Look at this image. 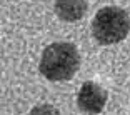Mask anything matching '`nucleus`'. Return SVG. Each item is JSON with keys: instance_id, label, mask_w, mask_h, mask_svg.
Returning <instances> with one entry per match:
<instances>
[{"instance_id": "obj_3", "label": "nucleus", "mask_w": 130, "mask_h": 115, "mask_svg": "<svg viewBox=\"0 0 130 115\" xmlns=\"http://www.w3.org/2000/svg\"><path fill=\"white\" fill-rule=\"evenodd\" d=\"M107 92L95 82H85L78 90L77 97V105L82 112L88 115H97L105 108L107 104Z\"/></svg>"}, {"instance_id": "obj_5", "label": "nucleus", "mask_w": 130, "mask_h": 115, "mask_svg": "<svg viewBox=\"0 0 130 115\" xmlns=\"http://www.w3.org/2000/svg\"><path fill=\"white\" fill-rule=\"evenodd\" d=\"M28 115H60V112H58L54 105L43 104V105H37V107H34Z\"/></svg>"}, {"instance_id": "obj_2", "label": "nucleus", "mask_w": 130, "mask_h": 115, "mask_svg": "<svg viewBox=\"0 0 130 115\" xmlns=\"http://www.w3.org/2000/svg\"><path fill=\"white\" fill-rule=\"evenodd\" d=\"M130 32V17L120 7H103L92 22V35L100 45L122 42Z\"/></svg>"}, {"instance_id": "obj_4", "label": "nucleus", "mask_w": 130, "mask_h": 115, "mask_svg": "<svg viewBox=\"0 0 130 115\" xmlns=\"http://www.w3.org/2000/svg\"><path fill=\"white\" fill-rule=\"evenodd\" d=\"M85 0H55V13L63 22H77L87 13Z\"/></svg>"}, {"instance_id": "obj_1", "label": "nucleus", "mask_w": 130, "mask_h": 115, "mask_svg": "<svg viewBox=\"0 0 130 115\" xmlns=\"http://www.w3.org/2000/svg\"><path fill=\"white\" fill-rule=\"evenodd\" d=\"M80 67V55L73 43H50L40 58V73L52 82L70 80Z\"/></svg>"}]
</instances>
